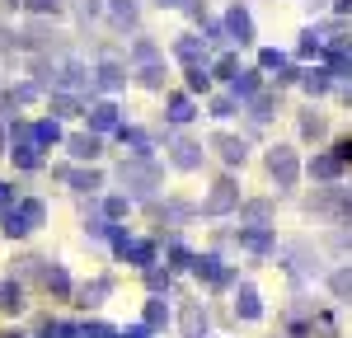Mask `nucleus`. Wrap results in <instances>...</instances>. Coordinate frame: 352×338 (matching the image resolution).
<instances>
[{
	"mask_svg": "<svg viewBox=\"0 0 352 338\" xmlns=\"http://www.w3.org/2000/svg\"><path fill=\"white\" fill-rule=\"evenodd\" d=\"M118 183H122L127 193H136V197H151L164 183V169L155 165L151 155H132V160L118 165Z\"/></svg>",
	"mask_w": 352,
	"mask_h": 338,
	"instance_id": "1",
	"label": "nucleus"
},
{
	"mask_svg": "<svg viewBox=\"0 0 352 338\" xmlns=\"http://www.w3.org/2000/svg\"><path fill=\"white\" fill-rule=\"evenodd\" d=\"M268 174H272L277 188H296V179H300L296 150H292V146H272V150H268Z\"/></svg>",
	"mask_w": 352,
	"mask_h": 338,
	"instance_id": "2",
	"label": "nucleus"
},
{
	"mask_svg": "<svg viewBox=\"0 0 352 338\" xmlns=\"http://www.w3.org/2000/svg\"><path fill=\"white\" fill-rule=\"evenodd\" d=\"M202 212H207V216L240 212V188H235V179H221V183H212V193H207V202H202Z\"/></svg>",
	"mask_w": 352,
	"mask_h": 338,
	"instance_id": "3",
	"label": "nucleus"
},
{
	"mask_svg": "<svg viewBox=\"0 0 352 338\" xmlns=\"http://www.w3.org/2000/svg\"><path fill=\"white\" fill-rule=\"evenodd\" d=\"M192 273L207 282V286H230V282H235V273L221 263L217 254H192Z\"/></svg>",
	"mask_w": 352,
	"mask_h": 338,
	"instance_id": "4",
	"label": "nucleus"
},
{
	"mask_svg": "<svg viewBox=\"0 0 352 338\" xmlns=\"http://www.w3.org/2000/svg\"><path fill=\"white\" fill-rule=\"evenodd\" d=\"M169 165L192 174V169H202V146L188 137H169Z\"/></svg>",
	"mask_w": 352,
	"mask_h": 338,
	"instance_id": "5",
	"label": "nucleus"
},
{
	"mask_svg": "<svg viewBox=\"0 0 352 338\" xmlns=\"http://www.w3.org/2000/svg\"><path fill=\"white\" fill-rule=\"evenodd\" d=\"M226 38H230V43H240V47L254 43V19H249V10H244V5H230V10H226Z\"/></svg>",
	"mask_w": 352,
	"mask_h": 338,
	"instance_id": "6",
	"label": "nucleus"
},
{
	"mask_svg": "<svg viewBox=\"0 0 352 338\" xmlns=\"http://www.w3.org/2000/svg\"><path fill=\"white\" fill-rule=\"evenodd\" d=\"M122 84H127V66H122L118 56H104V61L94 66V89L113 94V89H122Z\"/></svg>",
	"mask_w": 352,
	"mask_h": 338,
	"instance_id": "7",
	"label": "nucleus"
},
{
	"mask_svg": "<svg viewBox=\"0 0 352 338\" xmlns=\"http://www.w3.org/2000/svg\"><path fill=\"white\" fill-rule=\"evenodd\" d=\"M85 84H94V80H89V71H85L76 56L56 61V89H61V94H71V89H85Z\"/></svg>",
	"mask_w": 352,
	"mask_h": 338,
	"instance_id": "8",
	"label": "nucleus"
},
{
	"mask_svg": "<svg viewBox=\"0 0 352 338\" xmlns=\"http://www.w3.org/2000/svg\"><path fill=\"white\" fill-rule=\"evenodd\" d=\"M122 127V117H118V104L109 99H99V104H89V132L99 137V132H118Z\"/></svg>",
	"mask_w": 352,
	"mask_h": 338,
	"instance_id": "9",
	"label": "nucleus"
},
{
	"mask_svg": "<svg viewBox=\"0 0 352 338\" xmlns=\"http://www.w3.org/2000/svg\"><path fill=\"white\" fill-rule=\"evenodd\" d=\"M235 240H240V249H249V254H272V245H277L268 225H240Z\"/></svg>",
	"mask_w": 352,
	"mask_h": 338,
	"instance_id": "10",
	"label": "nucleus"
},
{
	"mask_svg": "<svg viewBox=\"0 0 352 338\" xmlns=\"http://www.w3.org/2000/svg\"><path fill=\"white\" fill-rule=\"evenodd\" d=\"M212 146H217V155L226 160V165H244V160H249V146H244V137L217 132V137H212Z\"/></svg>",
	"mask_w": 352,
	"mask_h": 338,
	"instance_id": "11",
	"label": "nucleus"
},
{
	"mask_svg": "<svg viewBox=\"0 0 352 338\" xmlns=\"http://www.w3.org/2000/svg\"><path fill=\"white\" fill-rule=\"evenodd\" d=\"M192 117H197V109H192L188 94H169V99H164V122H169V127H188Z\"/></svg>",
	"mask_w": 352,
	"mask_h": 338,
	"instance_id": "12",
	"label": "nucleus"
},
{
	"mask_svg": "<svg viewBox=\"0 0 352 338\" xmlns=\"http://www.w3.org/2000/svg\"><path fill=\"white\" fill-rule=\"evenodd\" d=\"M10 212L19 216V225H24V230H38V225L47 221V202H43V197H24V202H14Z\"/></svg>",
	"mask_w": 352,
	"mask_h": 338,
	"instance_id": "13",
	"label": "nucleus"
},
{
	"mask_svg": "<svg viewBox=\"0 0 352 338\" xmlns=\"http://www.w3.org/2000/svg\"><path fill=\"white\" fill-rule=\"evenodd\" d=\"M254 94H263V71H240V76L230 80V99H235V104H249Z\"/></svg>",
	"mask_w": 352,
	"mask_h": 338,
	"instance_id": "14",
	"label": "nucleus"
},
{
	"mask_svg": "<svg viewBox=\"0 0 352 338\" xmlns=\"http://www.w3.org/2000/svg\"><path fill=\"white\" fill-rule=\"evenodd\" d=\"M66 150H71L76 160H99V150H104V141L94 137V132H76V137H66Z\"/></svg>",
	"mask_w": 352,
	"mask_h": 338,
	"instance_id": "15",
	"label": "nucleus"
},
{
	"mask_svg": "<svg viewBox=\"0 0 352 338\" xmlns=\"http://www.w3.org/2000/svg\"><path fill=\"white\" fill-rule=\"evenodd\" d=\"M343 174V160L333 155V150H320L315 160H310V179H320V183H333Z\"/></svg>",
	"mask_w": 352,
	"mask_h": 338,
	"instance_id": "16",
	"label": "nucleus"
},
{
	"mask_svg": "<svg viewBox=\"0 0 352 338\" xmlns=\"http://www.w3.org/2000/svg\"><path fill=\"white\" fill-rule=\"evenodd\" d=\"M235 315H240V319H258V315H263V301H258V291H254L249 282H240V291H235Z\"/></svg>",
	"mask_w": 352,
	"mask_h": 338,
	"instance_id": "17",
	"label": "nucleus"
},
{
	"mask_svg": "<svg viewBox=\"0 0 352 338\" xmlns=\"http://www.w3.org/2000/svg\"><path fill=\"white\" fill-rule=\"evenodd\" d=\"M24 43H28V47H38V52H52V47H61V33H56L52 24H33L24 33Z\"/></svg>",
	"mask_w": 352,
	"mask_h": 338,
	"instance_id": "18",
	"label": "nucleus"
},
{
	"mask_svg": "<svg viewBox=\"0 0 352 338\" xmlns=\"http://www.w3.org/2000/svg\"><path fill=\"white\" fill-rule=\"evenodd\" d=\"M43 286H47V291H52L56 301H66V296H71V291H76V286H71V273H66V268H61V263H52V268H47V273H43Z\"/></svg>",
	"mask_w": 352,
	"mask_h": 338,
	"instance_id": "19",
	"label": "nucleus"
},
{
	"mask_svg": "<svg viewBox=\"0 0 352 338\" xmlns=\"http://www.w3.org/2000/svg\"><path fill=\"white\" fill-rule=\"evenodd\" d=\"M174 56H179V61H188V66H197V61H207V43H202V38H192V33H184V38L174 43Z\"/></svg>",
	"mask_w": 352,
	"mask_h": 338,
	"instance_id": "20",
	"label": "nucleus"
},
{
	"mask_svg": "<svg viewBox=\"0 0 352 338\" xmlns=\"http://www.w3.org/2000/svg\"><path fill=\"white\" fill-rule=\"evenodd\" d=\"M272 202L268 197H254V202H240V225H268Z\"/></svg>",
	"mask_w": 352,
	"mask_h": 338,
	"instance_id": "21",
	"label": "nucleus"
},
{
	"mask_svg": "<svg viewBox=\"0 0 352 338\" xmlns=\"http://www.w3.org/2000/svg\"><path fill=\"white\" fill-rule=\"evenodd\" d=\"M202 334H207V310L197 301H188L184 306V338H202Z\"/></svg>",
	"mask_w": 352,
	"mask_h": 338,
	"instance_id": "22",
	"label": "nucleus"
},
{
	"mask_svg": "<svg viewBox=\"0 0 352 338\" xmlns=\"http://www.w3.org/2000/svg\"><path fill=\"white\" fill-rule=\"evenodd\" d=\"M300 89H305L310 99H320V94L333 89V76H329V71H300Z\"/></svg>",
	"mask_w": 352,
	"mask_h": 338,
	"instance_id": "23",
	"label": "nucleus"
},
{
	"mask_svg": "<svg viewBox=\"0 0 352 338\" xmlns=\"http://www.w3.org/2000/svg\"><path fill=\"white\" fill-rule=\"evenodd\" d=\"M122 258H127L132 268H151V263H155V240H132Z\"/></svg>",
	"mask_w": 352,
	"mask_h": 338,
	"instance_id": "24",
	"label": "nucleus"
},
{
	"mask_svg": "<svg viewBox=\"0 0 352 338\" xmlns=\"http://www.w3.org/2000/svg\"><path fill=\"white\" fill-rule=\"evenodd\" d=\"M76 193H99L104 188V174L99 169H71V179H66Z\"/></svg>",
	"mask_w": 352,
	"mask_h": 338,
	"instance_id": "25",
	"label": "nucleus"
},
{
	"mask_svg": "<svg viewBox=\"0 0 352 338\" xmlns=\"http://www.w3.org/2000/svg\"><path fill=\"white\" fill-rule=\"evenodd\" d=\"M136 14H141V5H136V0H109V19L118 28H132Z\"/></svg>",
	"mask_w": 352,
	"mask_h": 338,
	"instance_id": "26",
	"label": "nucleus"
},
{
	"mask_svg": "<svg viewBox=\"0 0 352 338\" xmlns=\"http://www.w3.org/2000/svg\"><path fill=\"white\" fill-rule=\"evenodd\" d=\"M113 291V278H94L80 286V306H104V296Z\"/></svg>",
	"mask_w": 352,
	"mask_h": 338,
	"instance_id": "27",
	"label": "nucleus"
},
{
	"mask_svg": "<svg viewBox=\"0 0 352 338\" xmlns=\"http://www.w3.org/2000/svg\"><path fill=\"white\" fill-rule=\"evenodd\" d=\"M38 94H43V84H10V89H5V104H10V109H24V104H33V99H38Z\"/></svg>",
	"mask_w": 352,
	"mask_h": 338,
	"instance_id": "28",
	"label": "nucleus"
},
{
	"mask_svg": "<svg viewBox=\"0 0 352 338\" xmlns=\"http://www.w3.org/2000/svg\"><path fill=\"white\" fill-rule=\"evenodd\" d=\"M324 132H329V122L320 117V113H315V109H300V137H305V141H320Z\"/></svg>",
	"mask_w": 352,
	"mask_h": 338,
	"instance_id": "29",
	"label": "nucleus"
},
{
	"mask_svg": "<svg viewBox=\"0 0 352 338\" xmlns=\"http://www.w3.org/2000/svg\"><path fill=\"white\" fill-rule=\"evenodd\" d=\"M118 137H122V146H132L136 155H151V132H141V127H118Z\"/></svg>",
	"mask_w": 352,
	"mask_h": 338,
	"instance_id": "30",
	"label": "nucleus"
},
{
	"mask_svg": "<svg viewBox=\"0 0 352 338\" xmlns=\"http://www.w3.org/2000/svg\"><path fill=\"white\" fill-rule=\"evenodd\" d=\"M151 334H160V329H169V306L164 301H146V319H141Z\"/></svg>",
	"mask_w": 352,
	"mask_h": 338,
	"instance_id": "31",
	"label": "nucleus"
},
{
	"mask_svg": "<svg viewBox=\"0 0 352 338\" xmlns=\"http://www.w3.org/2000/svg\"><path fill=\"white\" fill-rule=\"evenodd\" d=\"M0 310H5V315H19V310H24V286H19V282H5V286H0Z\"/></svg>",
	"mask_w": 352,
	"mask_h": 338,
	"instance_id": "32",
	"label": "nucleus"
},
{
	"mask_svg": "<svg viewBox=\"0 0 352 338\" xmlns=\"http://www.w3.org/2000/svg\"><path fill=\"white\" fill-rule=\"evenodd\" d=\"M244 109H249V117H254V122H268L272 109H277V94H254Z\"/></svg>",
	"mask_w": 352,
	"mask_h": 338,
	"instance_id": "33",
	"label": "nucleus"
},
{
	"mask_svg": "<svg viewBox=\"0 0 352 338\" xmlns=\"http://www.w3.org/2000/svg\"><path fill=\"white\" fill-rule=\"evenodd\" d=\"M188 89L192 94H207V89H212V66H207V61L188 66Z\"/></svg>",
	"mask_w": 352,
	"mask_h": 338,
	"instance_id": "34",
	"label": "nucleus"
},
{
	"mask_svg": "<svg viewBox=\"0 0 352 338\" xmlns=\"http://www.w3.org/2000/svg\"><path fill=\"white\" fill-rule=\"evenodd\" d=\"M33 141H38V150H43V146H56V141H61V127H56V117H43V122L33 127Z\"/></svg>",
	"mask_w": 352,
	"mask_h": 338,
	"instance_id": "35",
	"label": "nucleus"
},
{
	"mask_svg": "<svg viewBox=\"0 0 352 338\" xmlns=\"http://www.w3.org/2000/svg\"><path fill=\"white\" fill-rule=\"evenodd\" d=\"M296 52H300V56H320V52H324V28H305Z\"/></svg>",
	"mask_w": 352,
	"mask_h": 338,
	"instance_id": "36",
	"label": "nucleus"
},
{
	"mask_svg": "<svg viewBox=\"0 0 352 338\" xmlns=\"http://www.w3.org/2000/svg\"><path fill=\"white\" fill-rule=\"evenodd\" d=\"M132 61L136 66H151V61H160V47H155L151 38H136L132 43Z\"/></svg>",
	"mask_w": 352,
	"mask_h": 338,
	"instance_id": "37",
	"label": "nucleus"
},
{
	"mask_svg": "<svg viewBox=\"0 0 352 338\" xmlns=\"http://www.w3.org/2000/svg\"><path fill=\"white\" fill-rule=\"evenodd\" d=\"M136 80L146 84V89H164V66H160V61H151V66H136Z\"/></svg>",
	"mask_w": 352,
	"mask_h": 338,
	"instance_id": "38",
	"label": "nucleus"
},
{
	"mask_svg": "<svg viewBox=\"0 0 352 338\" xmlns=\"http://www.w3.org/2000/svg\"><path fill=\"white\" fill-rule=\"evenodd\" d=\"M10 155H14V165H19V169H43V155H38L33 141H28V146H14Z\"/></svg>",
	"mask_w": 352,
	"mask_h": 338,
	"instance_id": "39",
	"label": "nucleus"
},
{
	"mask_svg": "<svg viewBox=\"0 0 352 338\" xmlns=\"http://www.w3.org/2000/svg\"><path fill=\"white\" fill-rule=\"evenodd\" d=\"M329 291H333L338 301H352V268H338V273L329 278Z\"/></svg>",
	"mask_w": 352,
	"mask_h": 338,
	"instance_id": "40",
	"label": "nucleus"
},
{
	"mask_svg": "<svg viewBox=\"0 0 352 338\" xmlns=\"http://www.w3.org/2000/svg\"><path fill=\"white\" fill-rule=\"evenodd\" d=\"M192 212H197V207H192V202H179V197H169V202H164V221H169V225L188 221Z\"/></svg>",
	"mask_w": 352,
	"mask_h": 338,
	"instance_id": "41",
	"label": "nucleus"
},
{
	"mask_svg": "<svg viewBox=\"0 0 352 338\" xmlns=\"http://www.w3.org/2000/svg\"><path fill=\"white\" fill-rule=\"evenodd\" d=\"M287 66H292V61L277 52V47H263V52H258V71H277V76H282Z\"/></svg>",
	"mask_w": 352,
	"mask_h": 338,
	"instance_id": "42",
	"label": "nucleus"
},
{
	"mask_svg": "<svg viewBox=\"0 0 352 338\" xmlns=\"http://www.w3.org/2000/svg\"><path fill=\"white\" fill-rule=\"evenodd\" d=\"M52 113H56V117H76V113H80V99L56 89V94H52Z\"/></svg>",
	"mask_w": 352,
	"mask_h": 338,
	"instance_id": "43",
	"label": "nucleus"
},
{
	"mask_svg": "<svg viewBox=\"0 0 352 338\" xmlns=\"http://www.w3.org/2000/svg\"><path fill=\"white\" fill-rule=\"evenodd\" d=\"M71 10H76V19L89 24V19H99L104 14V0H71Z\"/></svg>",
	"mask_w": 352,
	"mask_h": 338,
	"instance_id": "44",
	"label": "nucleus"
},
{
	"mask_svg": "<svg viewBox=\"0 0 352 338\" xmlns=\"http://www.w3.org/2000/svg\"><path fill=\"white\" fill-rule=\"evenodd\" d=\"M212 71H217L221 80H235V76H240V56H235V52H221Z\"/></svg>",
	"mask_w": 352,
	"mask_h": 338,
	"instance_id": "45",
	"label": "nucleus"
},
{
	"mask_svg": "<svg viewBox=\"0 0 352 338\" xmlns=\"http://www.w3.org/2000/svg\"><path fill=\"white\" fill-rule=\"evenodd\" d=\"M169 268H192V254H188V245H184L179 235L169 240Z\"/></svg>",
	"mask_w": 352,
	"mask_h": 338,
	"instance_id": "46",
	"label": "nucleus"
},
{
	"mask_svg": "<svg viewBox=\"0 0 352 338\" xmlns=\"http://www.w3.org/2000/svg\"><path fill=\"white\" fill-rule=\"evenodd\" d=\"M85 235L104 240V235H113V221H109V216H85Z\"/></svg>",
	"mask_w": 352,
	"mask_h": 338,
	"instance_id": "47",
	"label": "nucleus"
},
{
	"mask_svg": "<svg viewBox=\"0 0 352 338\" xmlns=\"http://www.w3.org/2000/svg\"><path fill=\"white\" fill-rule=\"evenodd\" d=\"M80 338H118V329L104 324V319H94V324H80Z\"/></svg>",
	"mask_w": 352,
	"mask_h": 338,
	"instance_id": "48",
	"label": "nucleus"
},
{
	"mask_svg": "<svg viewBox=\"0 0 352 338\" xmlns=\"http://www.w3.org/2000/svg\"><path fill=\"white\" fill-rule=\"evenodd\" d=\"M235 109H240V104H235L230 94H217V99H212V117H235Z\"/></svg>",
	"mask_w": 352,
	"mask_h": 338,
	"instance_id": "49",
	"label": "nucleus"
},
{
	"mask_svg": "<svg viewBox=\"0 0 352 338\" xmlns=\"http://www.w3.org/2000/svg\"><path fill=\"white\" fill-rule=\"evenodd\" d=\"M127 212H132V202H127V197H109V202H104V216H109V221L127 216Z\"/></svg>",
	"mask_w": 352,
	"mask_h": 338,
	"instance_id": "50",
	"label": "nucleus"
},
{
	"mask_svg": "<svg viewBox=\"0 0 352 338\" xmlns=\"http://www.w3.org/2000/svg\"><path fill=\"white\" fill-rule=\"evenodd\" d=\"M202 43H207V47H226V43H230V38H226V24H212V19H207V38H202Z\"/></svg>",
	"mask_w": 352,
	"mask_h": 338,
	"instance_id": "51",
	"label": "nucleus"
},
{
	"mask_svg": "<svg viewBox=\"0 0 352 338\" xmlns=\"http://www.w3.org/2000/svg\"><path fill=\"white\" fill-rule=\"evenodd\" d=\"M146 286H151V291H169V268H146Z\"/></svg>",
	"mask_w": 352,
	"mask_h": 338,
	"instance_id": "52",
	"label": "nucleus"
},
{
	"mask_svg": "<svg viewBox=\"0 0 352 338\" xmlns=\"http://www.w3.org/2000/svg\"><path fill=\"white\" fill-rule=\"evenodd\" d=\"M24 5L33 14H56V10H61V0H24Z\"/></svg>",
	"mask_w": 352,
	"mask_h": 338,
	"instance_id": "53",
	"label": "nucleus"
},
{
	"mask_svg": "<svg viewBox=\"0 0 352 338\" xmlns=\"http://www.w3.org/2000/svg\"><path fill=\"white\" fill-rule=\"evenodd\" d=\"M113 249H118V258H122V254H127V245H132V235H127V230H118V225H113Z\"/></svg>",
	"mask_w": 352,
	"mask_h": 338,
	"instance_id": "54",
	"label": "nucleus"
},
{
	"mask_svg": "<svg viewBox=\"0 0 352 338\" xmlns=\"http://www.w3.org/2000/svg\"><path fill=\"white\" fill-rule=\"evenodd\" d=\"M333 155H338L343 165H352V137H343V141H338V146H333Z\"/></svg>",
	"mask_w": 352,
	"mask_h": 338,
	"instance_id": "55",
	"label": "nucleus"
},
{
	"mask_svg": "<svg viewBox=\"0 0 352 338\" xmlns=\"http://www.w3.org/2000/svg\"><path fill=\"white\" fill-rule=\"evenodd\" d=\"M118 338H155V334H151L146 324H127V329H122V334H118Z\"/></svg>",
	"mask_w": 352,
	"mask_h": 338,
	"instance_id": "56",
	"label": "nucleus"
},
{
	"mask_svg": "<svg viewBox=\"0 0 352 338\" xmlns=\"http://www.w3.org/2000/svg\"><path fill=\"white\" fill-rule=\"evenodd\" d=\"M343 225H348V230H338V245H343V249H352V216Z\"/></svg>",
	"mask_w": 352,
	"mask_h": 338,
	"instance_id": "57",
	"label": "nucleus"
},
{
	"mask_svg": "<svg viewBox=\"0 0 352 338\" xmlns=\"http://www.w3.org/2000/svg\"><path fill=\"white\" fill-rule=\"evenodd\" d=\"M160 10H179V5H188V0H155Z\"/></svg>",
	"mask_w": 352,
	"mask_h": 338,
	"instance_id": "58",
	"label": "nucleus"
},
{
	"mask_svg": "<svg viewBox=\"0 0 352 338\" xmlns=\"http://www.w3.org/2000/svg\"><path fill=\"white\" fill-rule=\"evenodd\" d=\"M338 94H343V104H352V84H343V89H338Z\"/></svg>",
	"mask_w": 352,
	"mask_h": 338,
	"instance_id": "59",
	"label": "nucleus"
},
{
	"mask_svg": "<svg viewBox=\"0 0 352 338\" xmlns=\"http://www.w3.org/2000/svg\"><path fill=\"white\" fill-rule=\"evenodd\" d=\"M0 338H28V334H19V329H5V334H0Z\"/></svg>",
	"mask_w": 352,
	"mask_h": 338,
	"instance_id": "60",
	"label": "nucleus"
},
{
	"mask_svg": "<svg viewBox=\"0 0 352 338\" xmlns=\"http://www.w3.org/2000/svg\"><path fill=\"white\" fill-rule=\"evenodd\" d=\"M5 43H10V33H5V28H0V47H5Z\"/></svg>",
	"mask_w": 352,
	"mask_h": 338,
	"instance_id": "61",
	"label": "nucleus"
},
{
	"mask_svg": "<svg viewBox=\"0 0 352 338\" xmlns=\"http://www.w3.org/2000/svg\"><path fill=\"white\" fill-rule=\"evenodd\" d=\"M0 155H5V132H0Z\"/></svg>",
	"mask_w": 352,
	"mask_h": 338,
	"instance_id": "62",
	"label": "nucleus"
}]
</instances>
